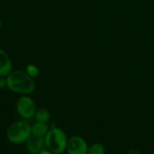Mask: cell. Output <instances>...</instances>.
Wrapping results in <instances>:
<instances>
[{
    "mask_svg": "<svg viewBox=\"0 0 154 154\" xmlns=\"http://www.w3.org/2000/svg\"><path fill=\"white\" fill-rule=\"evenodd\" d=\"M25 72L27 73L28 76H30L32 79H36V78L39 76V74H40V69H39V68H38L36 65L30 63V64H28V65L26 66V68H25Z\"/></svg>",
    "mask_w": 154,
    "mask_h": 154,
    "instance_id": "obj_11",
    "label": "cell"
},
{
    "mask_svg": "<svg viewBox=\"0 0 154 154\" xmlns=\"http://www.w3.org/2000/svg\"><path fill=\"white\" fill-rule=\"evenodd\" d=\"M6 88L16 94L30 95L35 89V81L25 71L13 70L6 77Z\"/></svg>",
    "mask_w": 154,
    "mask_h": 154,
    "instance_id": "obj_1",
    "label": "cell"
},
{
    "mask_svg": "<svg viewBox=\"0 0 154 154\" xmlns=\"http://www.w3.org/2000/svg\"><path fill=\"white\" fill-rule=\"evenodd\" d=\"M6 87V78L0 76V90L4 89Z\"/></svg>",
    "mask_w": 154,
    "mask_h": 154,
    "instance_id": "obj_12",
    "label": "cell"
},
{
    "mask_svg": "<svg viewBox=\"0 0 154 154\" xmlns=\"http://www.w3.org/2000/svg\"><path fill=\"white\" fill-rule=\"evenodd\" d=\"M88 144L87 141L79 135H74L69 138L66 152L68 154H87Z\"/></svg>",
    "mask_w": 154,
    "mask_h": 154,
    "instance_id": "obj_5",
    "label": "cell"
},
{
    "mask_svg": "<svg viewBox=\"0 0 154 154\" xmlns=\"http://www.w3.org/2000/svg\"><path fill=\"white\" fill-rule=\"evenodd\" d=\"M25 148L27 152L30 154H38L45 148L44 137H39L32 134L25 142Z\"/></svg>",
    "mask_w": 154,
    "mask_h": 154,
    "instance_id": "obj_6",
    "label": "cell"
},
{
    "mask_svg": "<svg viewBox=\"0 0 154 154\" xmlns=\"http://www.w3.org/2000/svg\"><path fill=\"white\" fill-rule=\"evenodd\" d=\"M34 118L36 122H41V123H48L51 119V113L48 109L45 108H40L37 109Z\"/></svg>",
    "mask_w": 154,
    "mask_h": 154,
    "instance_id": "obj_9",
    "label": "cell"
},
{
    "mask_svg": "<svg viewBox=\"0 0 154 154\" xmlns=\"http://www.w3.org/2000/svg\"><path fill=\"white\" fill-rule=\"evenodd\" d=\"M50 128L46 123H41V122H36L31 125V132L32 135L39 136V137H45L47 133L49 132Z\"/></svg>",
    "mask_w": 154,
    "mask_h": 154,
    "instance_id": "obj_8",
    "label": "cell"
},
{
    "mask_svg": "<svg viewBox=\"0 0 154 154\" xmlns=\"http://www.w3.org/2000/svg\"><path fill=\"white\" fill-rule=\"evenodd\" d=\"M15 108L18 115L23 119L34 117V115L37 111L36 104L34 100L29 97V95L21 96L16 101Z\"/></svg>",
    "mask_w": 154,
    "mask_h": 154,
    "instance_id": "obj_4",
    "label": "cell"
},
{
    "mask_svg": "<svg viewBox=\"0 0 154 154\" xmlns=\"http://www.w3.org/2000/svg\"><path fill=\"white\" fill-rule=\"evenodd\" d=\"M13 71V64L7 52L0 48V76L7 77Z\"/></svg>",
    "mask_w": 154,
    "mask_h": 154,
    "instance_id": "obj_7",
    "label": "cell"
},
{
    "mask_svg": "<svg viewBox=\"0 0 154 154\" xmlns=\"http://www.w3.org/2000/svg\"><path fill=\"white\" fill-rule=\"evenodd\" d=\"M38 154H53L51 151H49L48 149H46V148H44V149H42L40 152Z\"/></svg>",
    "mask_w": 154,
    "mask_h": 154,
    "instance_id": "obj_13",
    "label": "cell"
},
{
    "mask_svg": "<svg viewBox=\"0 0 154 154\" xmlns=\"http://www.w3.org/2000/svg\"><path fill=\"white\" fill-rule=\"evenodd\" d=\"M87 154H106V147L100 143H95L88 146Z\"/></svg>",
    "mask_w": 154,
    "mask_h": 154,
    "instance_id": "obj_10",
    "label": "cell"
},
{
    "mask_svg": "<svg viewBox=\"0 0 154 154\" xmlns=\"http://www.w3.org/2000/svg\"><path fill=\"white\" fill-rule=\"evenodd\" d=\"M2 28V22H1V20H0V29Z\"/></svg>",
    "mask_w": 154,
    "mask_h": 154,
    "instance_id": "obj_14",
    "label": "cell"
},
{
    "mask_svg": "<svg viewBox=\"0 0 154 154\" xmlns=\"http://www.w3.org/2000/svg\"><path fill=\"white\" fill-rule=\"evenodd\" d=\"M68 140L69 138L62 129L52 126L44 137L45 148L53 154H62L66 152Z\"/></svg>",
    "mask_w": 154,
    "mask_h": 154,
    "instance_id": "obj_2",
    "label": "cell"
},
{
    "mask_svg": "<svg viewBox=\"0 0 154 154\" xmlns=\"http://www.w3.org/2000/svg\"><path fill=\"white\" fill-rule=\"evenodd\" d=\"M32 135L31 125L25 121H17L9 125L6 131L7 140L13 144L25 143Z\"/></svg>",
    "mask_w": 154,
    "mask_h": 154,
    "instance_id": "obj_3",
    "label": "cell"
}]
</instances>
